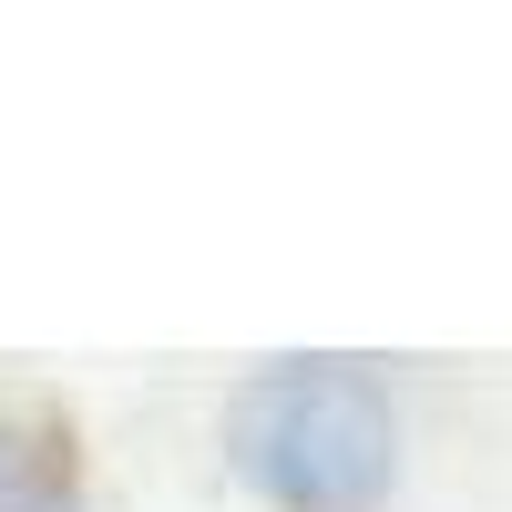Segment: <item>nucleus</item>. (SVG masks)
I'll use <instances>...</instances> for the list:
<instances>
[{
    "label": "nucleus",
    "mask_w": 512,
    "mask_h": 512,
    "mask_svg": "<svg viewBox=\"0 0 512 512\" xmlns=\"http://www.w3.org/2000/svg\"><path fill=\"white\" fill-rule=\"evenodd\" d=\"M226 461L277 512H379L400 472V420L359 359H277L226 400Z\"/></svg>",
    "instance_id": "obj_1"
},
{
    "label": "nucleus",
    "mask_w": 512,
    "mask_h": 512,
    "mask_svg": "<svg viewBox=\"0 0 512 512\" xmlns=\"http://www.w3.org/2000/svg\"><path fill=\"white\" fill-rule=\"evenodd\" d=\"M0 512H82L72 451H62L52 420H31V410H0Z\"/></svg>",
    "instance_id": "obj_2"
}]
</instances>
